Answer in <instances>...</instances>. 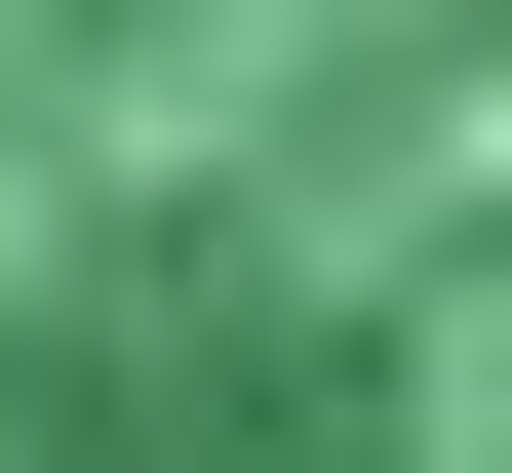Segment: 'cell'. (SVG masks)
<instances>
[{"mask_svg":"<svg viewBox=\"0 0 512 473\" xmlns=\"http://www.w3.org/2000/svg\"><path fill=\"white\" fill-rule=\"evenodd\" d=\"M0 473H512V0H0Z\"/></svg>","mask_w":512,"mask_h":473,"instance_id":"6da1fadb","label":"cell"}]
</instances>
